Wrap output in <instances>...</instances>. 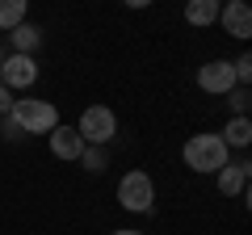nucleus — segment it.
<instances>
[{"label": "nucleus", "instance_id": "obj_13", "mask_svg": "<svg viewBox=\"0 0 252 235\" xmlns=\"http://www.w3.org/2000/svg\"><path fill=\"white\" fill-rule=\"evenodd\" d=\"M30 13V0H0V29H13L21 26Z\"/></svg>", "mask_w": 252, "mask_h": 235}, {"label": "nucleus", "instance_id": "obj_18", "mask_svg": "<svg viewBox=\"0 0 252 235\" xmlns=\"http://www.w3.org/2000/svg\"><path fill=\"white\" fill-rule=\"evenodd\" d=\"M152 0H126V9H147Z\"/></svg>", "mask_w": 252, "mask_h": 235}, {"label": "nucleus", "instance_id": "obj_2", "mask_svg": "<svg viewBox=\"0 0 252 235\" xmlns=\"http://www.w3.org/2000/svg\"><path fill=\"white\" fill-rule=\"evenodd\" d=\"M227 151H231V147H227L219 135H193L185 143V164L193 172H219L227 164Z\"/></svg>", "mask_w": 252, "mask_h": 235}, {"label": "nucleus", "instance_id": "obj_5", "mask_svg": "<svg viewBox=\"0 0 252 235\" xmlns=\"http://www.w3.org/2000/svg\"><path fill=\"white\" fill-rule=\"evenodd\" d=\"M38 80V63H34V55H4L0 59V84L4 88H30V84Z\"/></svg>", "mask_w": 252, "mask_h": 235}, {"label": "nucleus", "instance_id": "obj_7", "mask_svg": "<svg viewBox=\"0 0 252 235\" xmlns=\"http://www.w3.org/2000/svg\"><path fill=\"white\" fill-rule=\"evenodd\" d=\"M219 26H223L231 38L248 42V34H252V9H248V0H227L223 9H219Z\"/></svg>", "mask_w": 252, "mask_h": 235}, {"label": "nucleus", "instance_id": "obj_17", "mask_svg": "<svg viewBox=\"0 0 252 235\" xmlns=\"http://www.w3.org/2000/svg\"><path fill=\"white\" fill-rule=\"evenodd\" d=\"M9 109H13V92H9V88H4V84H0V118L9 114Z\"/></svg>", "mask_w": 252, "mask_h": 235}, {"label": "nucleus", "instance_id": "obj_6", "mask_svg": "<svg viewBox=\"0 0 252 235\" xmlns=\"http://www.w3.org/2000/svg\"><path fill=\"white\" fill-rule=\"evenodd\" d=\"M198 88L202 92H215V97H227L235 88V72L227 59H210V63L198 67Z\"/></svg>", "mask_w": 252, "mask_h": 235}, {"label": "nucleus", "instance_id": "obj_11", "mask_svg": "<svg viewBox=\"0 0 252 235\" xmlns=\"http://www.w3.org/2000/svg\"><path fill=\"white\" fill-rule=\"evenodd\" d=\"M219 9H223V0H189L185 4V21L189 26H215Z\"/></svg>", "mask_w": 252, "mask_h": 235}, {"label": "nucleus", "instance_id": "obj_12", "mask_svg": "<svg viewBox=\"0 0 252 235\" xmlns=\"http://www.w3.org/2000/svg\"><path fill=\"white\" fill-rule=\"evenodd\" d=\"M219 139H223L227 147H248V143H252V122H248V118H231L227 130H223Z\"/></svg>", "mask_w": 252, "mask_h": 235}, {"label": "nucleus", "instance_id": "obj_16", "mask_svg": "<svg viewBox=\"0 0 252 235\" xmlns=\"http://www.w3.org/2000/svg\"><path fill=\"white\" fill-rule=\"evenodd\" d=\"M231 72H235V84H248L252 80V55L244 51L240 59H231Z\"/></svg>", "mask_w": 252, "mask_h": 235}, {"label": "nucleus", "instance_id": "obj_14", "mask_svg": "<svg viewBox=\"0 0 252 235\" xmlns=\"http://www.w3.org/2000/svg\"><path fill=\"white\" fill-rule=\"evenodd\" d=\"M80 164H84L89 172H105L109 155H105V147H93V143H84V151H80Z\"/></svg>", "mask_w": 252, "mask_h": 235}, {"label": "nucleus", "instance_id": "obj_1", "mask_svg": "<svg viewBox=\"0 0 252 235\" xmlns=\"http://www.w3.org/2000/svg\"><path fill=\"white\" fill-rule=\"evenodd\" d=\"M9 118L21 126V135H51V130L59 126V109H55L51 101H34V97L13 101Z\"/></svg>", "mask_w": 252, "mask_h": 235}, {"label": "nucleus", "instance_id": "obj_4", "mask_svg": "<svg viewBox=\"0 0 252 235\" xmlns=\"http://www.w3.org/2000/svg\"><path fill=\"white\" fill-rule=\"evenodd\" d=\"M76 130H80L84 143L105 147L109 139L118 135V118H114V109H105V105H89V109L80 114V122H76Z\"/></svg>", "mask_w": 252, "mask_h": 235}, {"label": "nucleus", "instance_id": "obj_8", "mask_svg": "<svg viewBox=\"0 0 252 235\" xmlns=\"http://www.w3.org/2000/svg\"><path fill=\"white\" fill-rule=\"evenodd\" d=\"M248 168H252L248 160H235V164L227 160L223 168L215 172V176H219V193H227V198H235V193H244V185H248Z\"/></svg>", "mask_w": 252, "mask_h": 235}, {"label": "nucleus", "instance_id": "obj_9", "mask_svg": "<svg viewBox=\"0 0 252 235\" xmlns=\"http://www.w3.org/2000/svg\"><path fill=\"white\" fill-rule=\"evenodd\" d=\"M51 151L59 155V160H80V151H84L80 130L76 126H55L51 130Z\"/></svg>", "mask_w": 252, "mask_h": 235}, {"label": "nucleus", "instance_id": "obj_10", "mask_svg": "<svg viewBox=\"0 0 252 235\" xmlns=\"http://www.w3.org/2000/svg\"><path fill=\"white\" fill-rule=\"evenodd\" d=\"M9 42H13V55H34L38 46H42V29L30 26V21H21V26L9 29Z\"/></svg>", "mask_w": 252, "mask_h": 235}, {"label": "nucleus", "instance_id": "obj_3", "mask_svg": "<svg viewBox=\"0 0 252 235\" xmlns=\"http://www.w3.org/2000/svg\"><path fill=\"white\" fill-rule=\"evenodd\" d=\"M156 202V185L147 172H126L122 181H118V206L130 210V214H147Z\"/></svg>", "mask_w": 252, "mask_h": 235}, {"label": "nucleus", "instance_id": "obj_19", "mask_svg": "<svg viewBox=\"0 0 252 235\" xmlns=\"http://www.w3.org/2000/svg\"><path fill=\"white\" fill-rule=\"evenodd\" d=\"M109 235H143V231H109Z\"/></svg>", "mask_w": 252, "mask_h": 235}, {"label": "nucleus", "instance_id": "obj_15", "mask_svg": "<svg viewBox=\"0 0 252 235\" xmlns=\"http://www.w3.org/2000/svg\"><path fill=\"white\" fill-rule=\"evenodd\" d=\"M227 101H231L235 118H248V105H252V92H248V84H235V88L227 92Z\"/></svg>", "mask_w": 252, "mask_h": 235}]
</instances>
